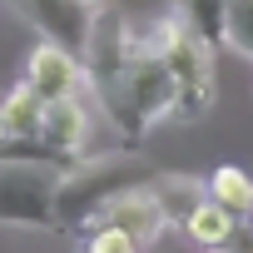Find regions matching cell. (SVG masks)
Instances as JSON below:
<instances>
[{
  "label": "cell",
  "mask_w": 253,
  "mask_h": 253,
  "mask_svg": "<svg viewBox=\"0 0 253 253\" xmlns=\"http://www.w3.org/2000/svg\"><path fill=\"white\" fill-rule=\"evenodd\" d=\"M204 189H209V199L223 204L228 213H238V218L253 213V174H248V169H238V164H218V169L204 179Z\"/></svg>",
  "instance_id": "30bf717a"
},
{
  "label": "cell",
  "mask_w": 253,
  "mask_h": 253,
  "mask_svg": "<svg viewBox=\"0 0 253 253\" xmlns=\"http://www.w3.org/2000/svg\"><path fill=\"white\" fill-rule=\"evenodd\" d=\"M80 5H89V10H104V5H109V0H80Z\"/></svg>",
  "instance_id": "9a60e30c"
},
{
  "label": "cell",
  "mask_w": 253,
  "mask_h": 253,
  "mask_svg": "<svg viewBox=\"0 0 253 253\" xmlns=\"http://www.w3.org/2000/svg\"><path fill=\"white\" fill-rule=\"evenodd\" d=\"M144 45L169 65V80H174V119L194 124L213 109V94H218V70H213V45H204L194 30H184L174 15H164Z\"/></svg>",
  "instance_id": "6da1fadb"
},
{
  "label": "cell",
  "mask_w": 253,
  "mask_h": 253,
  "mask_svg": "<svg viewBox=\"0 0 253 253\" xmlns=\"http://www.w3.org/2000/svg\"><path fill=\"white\" fill-rule=\"evenodd\" d=\"M223 50L253 65V0H223Z\"/></svg>",
  "instance_id": "7c38bea8"
},
{
  "label": "cell",
  "mask_w": 253,
  "mask_h": 253,
  "mask_svg": "<svg viewBox=\"0 0 253 253\" xmlns=\"http://www.w3.org/2000/svg\"><path fill=\"white\" fill-rule=\"evenodd\" d=\"M84 253H139V243L124 233V228L104 223V228H89L84 233Z\"/></svg>",
  "instance_id": "4fadbf2b"
},
{
  "label": "cell",
  "mask_w": 253,
  "mask_h": 253,
  "mask_svg": "<svg viewBox=\"0 0 253 253\" xmlns=\"http://www.w3.org/2000/svg\"><path fill=\"white\" fill-rule=\"evenodd\" d=\"M223 253H253V223H248V218H238V228H233V238L223 243Z\"/></svg>",
  "instance_id": "5bb4252c"
},
{
  "label": "cell",
  "mask_w": 253,
  "mask_h": 253,
  "mask_svg": "<svg viewBox=\"0 0 253 253\" xmlns=\"http://www.w3.org/2000/svg\"><path fill=\"white\" fill-rule=\"evenodd\" d=\"M5 5L25 25H35L40 40H55V45H65V50H75L84 60L89 30H94V10L89 5H80V0H5Z\"/></svg>",
  "instance_id": "5b68a950"
},
{
  "label": "cell",
  "mask_w": 253,
  "mask_h": 253,
  "mask_svg": "<svg viewBox=\"0 0 253 253\" xmlns=\"http://www.w3.org/2000/svg\"><path fill=\"white\" fill-rule=\"evenodd\" d=\"M40 99H65V94H80L84 89V60L55 40H40L30 55H25V75H20Z\"/></svg>",
  "instance_id": "52a82bcc"
},
{
  "label": "cell",
  "mask_w": 253,
  "mask_h": 253,
  "mask_svg": "<svg viewBox=\"0 0 253 253\" xmlns=\"http://www.w3.org/2000/svg\"><path fill=\"white\" fill-rule=\"evenodd\" d=\"M248 223H253V213H248Z\"/></svg>",
  "instance_id": "2e32d148"
},
{
  "label": "cell",
  "mask_w": 253,
  "mask_h": 253,
  "mask_svg": "<svg viewBox=\"0 0 253 253\" xmlns=\"http://www.w3.org/2000/svg\"><path fill=\"white\" fill-rule=\"evenodd\" d=\"M80 253H84V248H80Z\"/></svg>",
  "instance_id": "e0dca14e"
},
{
  "label": "cell",
  "mask_w": 253,
  "mask_h": 253,
  "mask_svg": "<svg viewBox=\"0 0 253 253\" xmlns=\"http://www.w3.org/2000/svg\"><path fill=\"white\" fill-rule=\"evenodd\" d=\"M233 228H238V213H228V209L213 204V199H204V204L184 218V238H189L194 248H204V253H223V243L233 238Z\"/></svg>",
  "instance_id": "ba28073f"
},
{
  "label": "cell",
  "mask_w": 253,
  "mask_h": 253,
  "mask_svg": "<svg viewBox=\"0 0 253 253\" xmlns=\"http://www.w3.org/2000/svg\"><path fill=\"white\" fill-rule=\"evenodd\" d=\"M134 184H139V164H134L129 154H84V159L70 164L65 179H60V199H55L60 228H75V233H80V223H84L104 199H114L119 189H134Z\"/></svg>",
  "instance_id": "3957f363"
},
{
  "label": "cell",
  "mask_w": 253,
  "mask_h": 253,
  "mask_svg": "<svg viewBox=\"0 0 253 253\" xmlns=\"http://www.w3.org/2000/svg\"><path fill=\"white\" fill-rule=\"evenodd\" d=\"M65 164L45 159H0V223L5 228H60L55 199H60Z\"/></svg>",
  "instance_id": "7a4b0ae2"
},
{
  "label": "cell",
  "mask_w": 253,
  "mask_h": 253,
  "mask_svg": "<svg viewBox=\"0 0 253 253\" xmlns=\"http://www.w3.org/2000/svg\"><path fill=\"white\" fill-rule=\"evenodd\" d=\"M104 223H114V228H124L139 248H149L154 238H164L169 233V213H164V204L154 199V189L149 184H134V189H119L114 199H104L84 223H80V233H89V228H104Z\"/></svg>",
  "instance_id": "277c9868"
},
{
  "label": "cell",
  "mask_w": 253,
  "mask_h": 253,
  "mask_svg": "<svg viewBox=\"0 0 253 253\" xmlns=\"http://www.w3.org/2000/svg\"><path fill=\"white\" fill-rule=\"evenodd\" d=\"M154 199L164 204V213H169V228H184V218L209 199V189L199 184V179H184V174H159L154 184Z\"/></svg>",
  "instance_id": "9c48e42d"
},
{
  "label": "cell",
  "mask_w": 253,
  "mask_h": 253,
  "mask_svg": "<svg viewBox=\"0 0 253 253\" xmlns=\"http://www.w3.org/2000/svg\"><path fill=\"white\" fill-rule=\"evenodd\" d=\"M184 30H194L204 45L223 50V0H174V10H169Z\"/></svg>",
  "instance_id": "8fae6325"
},
{
  "label": "cell",
  "mask_w": 253,
  "mask_h": 253,
  "mask_svg": "<svg viewBox=\"0 0 253 253\" xmlns=\"http://www.w3.org/2000/svg\"><path fill=\"white\" fill-rule=\"evenodd\" d=\"M40 139L55 159L65 164H80L89 154V104L80 94H65V99H45V114H40Z\"/></svg>",
  "instance_id": "8992f818"
}]
</instances>
